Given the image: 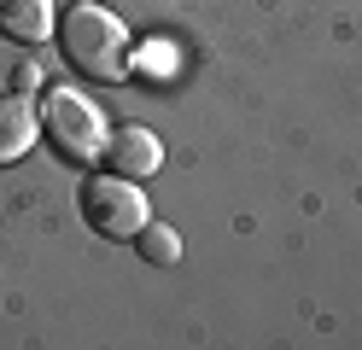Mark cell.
<instances>
[{"label": "cell", "instance_id": "1", "mask_svg": "<svg viewBox=\"0 0 362 350\" xmlns=\"http://www.w3.org/2000/svg\"><path fill=\"white\" fill-rule=\"evenodd\" d=\"M53 41L71 70L88 82H129V30L117 12H105L100 0H76L53 23Z\"/></svg>", "mask_w": 362, "mask_h": 350}, {"label": "cell", "instance_id": "2", "mask_svg": "<svg viewBox=\"0 0 362 350\" xmlns=\"http://www.w3.org/2000/svg\"><path fill=\"white\" fill-rule=\"evenodd\" d=\"M105 111L76 88H47V105H41V140L64 158V163H94L105 158Z\"/></svg>", "mask_w": 362, "mask_h": 350}, {"label": "cell", "instance_id": "3", "mask_svg": "<svg viewBox=\"0 0 362 350\" xmlns=\"http://www.w3.org/2000/svg\"><path fill=\"white\" fill-rule=\"evenodd\" d=\"M82 222L100 233V240H134L152 216H146V193L134 187V175H94L82 187Z\"/></svg>", "mask_w": 362, "mask_h": 350}, {"label": "cell", "instance_id": "4", "mask_svg": "<svg viewBox=\"0 0 362 350\" xmlns=\"http://www.w3.org/2000/svg\"><path fill=\"white\" fill-rule=\"evenodd\" d=\"M105 163L117 175H152L158 163H164V146H158V134L152 129H141V123H123V129H111L105 134Z\"/></svg>", "mask_w": 362, "mask_h": 350}, {"label": "cell", "instance_id": "5", "mask_svg": "<svg viewBox=\"0 0 362 350\" xmlns=\"http://www.w3.org/2000/svg\"><path fill=\"white\" fill-rule=\"evenodd\" d=\"M41 134V111L24 93H0V163H18Z\"/></svg>", "mask_w": 362, "mask_h": 350}, {"label": "cell", "instance_id": "6", "mask_svg": "<svg viewBox=\"0 0 362 350\" xmlns=\"http://www.w3.org/2000/svg\"><path fill=\"white\" fill-rule=\"evenodd\" d=\"M53 0H0V35L18 41V47H35V41H47L53 35Z\"/></svg>", "mask_w": 362, "mask_h": 350}, {"label": "cell", "instance_id": "7", "mask_svg": "<svg viewBox=\"0 0 362 350\" xmlns=\"http://www.w3.org/2000/svg\"><path fill=\"white\" fill-rule=\"evenodd\" d=\"M134 251H141L146 263H158V269L181 263V240H175V228H164V222H146L141 233H134Z\"/></svg>", "mask_w": 362, "mask_h": 350}]
</instances>
